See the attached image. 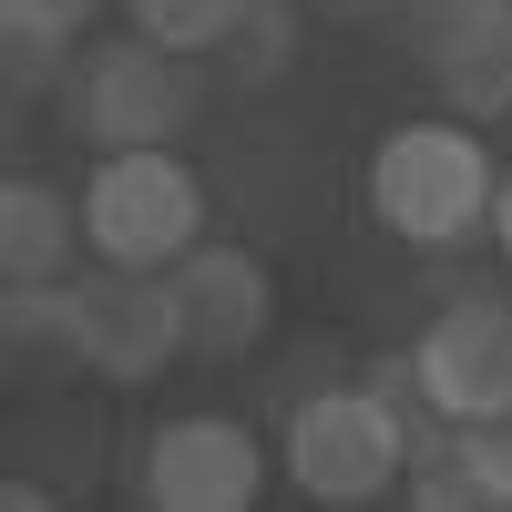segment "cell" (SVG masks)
<instances>
[{
  "label": "cell",
  "mask_w": 512,
  "mask_h": 512,
  "mask_svg": "<svg viewBox=\"0 0 512 512\" xmlns=\"http://www.w3.org/2000/svg\"><path fill=\"white\" fill-rule=\"evenodd\" d=\"M0 338L11 359H82V277H11Z\"/></svg>",
  "instance_id": "cell-12"
},
{
  "label": "cell",
  "mask_w": 512,
  "mask_h": 512,
  "mask_svg": "<svg viewBox=\"0 0 512 512\" xmlns=\"http://www.w3.org/2000/svg\"><path fill=\"white\" fill-rule=\"evenodd\" d=\"M82 236V195H62L52 175H11L0 185V277H72Z\"/></svg>",
  "instance_id": "cell-11"
},
{
  "label": "cell",
  "mask_w": 512,
  "mask_h": 512,
  "mask_svg": "<svg viewBox=\"0 0 512 512\" xmlns=\"http://www.w3.org/2000/svg\"><path fill=\"white\" fill-rule=\"evenodd\" d=\"M492 236H502V256H512V175H502V205H492Z\"/></svg>",
  "instance_id": "cell-18"
},
{
  "label": "cell",
  "mask_w": 512,
  "mask_h": 512,
  "mask_svg": "<svg viewBox=\"0 0 512 512\" xmlns=\"http://www.w3.org/2000/svg\"><path fill=\"white\" fill-rule=\"evenodd\" d=\"M492 205H502V164H492L472 113H420V123H390V134H379L369 216L400 246H420V256L472 246V236H492Z\"/></svg>",
  "instance_id": "cell-1"
},
{
  "label": "cell",
  "mask_w": 512,
  "mask_h": 512,
  "mask_svg": "<svg viewBox=\"0 0 512 512\" xmlns=\"http://www.w3.org/2000/svg\"><path fill=\"white\" fill-rule=\"evenodd\" d=\"M93 11L103 0H0V21H31V31H62V41L93 31Z\"/></svg>",
  "instance_id": "cell-16"
},
{
  "label": "cell",
  "mask_w": 512,
  "mask_h": 512,
  "mask_svg": "<svg viewBox=\"0 0 512 512\" xmlns=\"http://www.w3.org/2000/svg\"><path fill=\"white\" fill-rule=\"evenodd\" d=\"M134 492H144L154 512H246L256 492H267V451H256L246 420L185 410V420H154V431H144Z\"/></svg>",
  "instance_id": "cell-5"
},
{
  "label": "cell",
  "mask_w": 512,
  "mask_h": 512,
  "mask_svg": "<svg viewBox=\"0 0 512 512\" xmlns=\"http://www.w3.org/2000/svg\"><path fill=\"white\" fill-rule=\"evenodd\" d=\"M400 31L420 72L451 93V113H512V0H400Z\"/></svg>",
  "instance_id": "cell-8"
},
{
  "label": "cell",
  "mask_w": 512,
  "mask_h": 512,
  "mask_svg": "<svg viewBox=\"0 0 512 512\" xmlns=\"http://www.w3.org/2000/svg\"><path fill=\"white\" fill-rule=\"evenodd\" d=\"M287 52H297V11H287V0H256V11L236 21V41H226L236 82H277V72H287Z\"/></svg>",
  "instance_id": "cell-15"
},
{
  "label": "cell",
  "mask_w": 512,
  "mask_h": 512,
  "mask_svg": "<svg viewBox=\"0 0 512 512\" xmlns=\"http://www.w3.org/2000/svg\"><path fill=\"white\" fill-rule=\"evenodd\" d=\"M175 349H185L175 277H154V267H93L82 277V359L72 369L113 379V390H144V379L175 369Z\"/></svg>",
  "instance_id": "cell-7"
},
{
  "label": "cell",
  "mask_w": 512,
  "mask_h": 512,
  "mask_svg": "<svg viewBox=\"0 0 512 512\" xmlns=\"http://www.w3.org/2000/svg\"><path fill=\"white\" fill-rule=\"evenodd\" d=\"M410 400L431 420H492V410H512V297L472 287V297H451V308L420 328Z\"/></svg>",
  "instance_id": "cell-6"
},
{
  "label": "cell",
  "mask_w": 512,
  "mask_h": 512,
  "mask_svg": "<svg viewBox=\"0 0 512 512\" xmlns=\"http://www.w3.org/2000/svg\"><path fill=\"white\" fill-rule=\"evenodd\" d=\"M410 461H420V441H410V400L390 390V379L308 390V400L287 410V441H277V472L308 492V502H328V512H359L379 492H400Z\"/></svg>",
  "instance_id": "cell-3"
},
{
  "label": "cell",
  "mask_w": 512,
  "mask_h": 512,
  "mask_svg": "<svg viewBox=\"0 0 512 512\" xmlns=\"http://www.w3.org/2000/svg\"><path fill=\"white\" fill-rule=\"evenodd\" d=\"M246 11L256 0H123V21L154 31V41H175V52H226Z\"/></svg>",
  "instance_id": "cell-13"
},
{
  "label": "cell",
  "mask_w": 512,
  "mask_h": 512,
  "mask_svg": "<svg viewBox=\"0 0 512 512\" xmlns=\"http://www.w3.org/2000/svg\"><path fill=\"white\" fill-rule=\"evenodd\" d=\"M318 11H338V21H369V11H400V0H318Z\"/></svg>",
  "instance_id": "cell-17"
},
{
  "label": "cell",
  "mask_w": 512,
  "mask_h": 512,
  "mask_svg": "<svg viewBox=\"0 0 512 512\" xmlns=\"http://www.w3.org/2000/svg\"><path fill=\"white\" fill-rule=\"evenodd\" d=\"M420 512H512V410L492 420H441V441H420L410 461Z\"/></svg>",
  "instance_id": "cell-10"
},
{
  "label": "cell",
  "mask_w": 512,
  "mask_h": 512,
  "mask_svg": "<svg viewBox=\"0 0 512 512\" xmlns=\"http://www.w3.org/2000/svg\"><path fill=\"white\" fill-rule=\"evenodd\" d=\"M82 236H93V267H154V277H175L185 256L205 246V175H195L175 144L93 154Z\"/></svg>",
  "instance_id": "cell-4"
},
{
  "label": "cell",
  "mask_w": 512,
  "mask_h": 512,
  "mask_svg": "<svg viewBox=\"0 0 512 512\" xmlns=\"http://www.w3.org/2000/svg\"><path fill=\"white\" fill-rule=\"evenodd\" d=\"M205 52H175L154 31H82V52L62 72V134L82 154H123V144H175L185 123L205 113Z\"/></svg>",
  "instance_id": "cell-2"
},
{
  "label": "cell",
  "mask_w": 512,
  "mask_h": 512,
  "mask_svg": "<svg viewBox=\"0 0 512 512\" xmlns=\"http://www.w3.org/2000/svg\"><path fill=\"white\" fill-rule=\"evenodd\" d=\"M175 297H185V349H195V359H246L256 338L277 328V277H267V256L216 246V236L175 267Z\"/></svg>",
  "instance_id": "cell-9"
},
{
  "label": "cell",
  "mask_w": 512,
  "mask_h": 512,
  "mask_svg": "<svg viewBox=\"0 0 512 512\" xmlns=\"http://www.w3.org/2000/svg\"><path fill=\"white\" fill-rule=\"evenodd\" d=\"M72 52H82V41H62V31H31V21H0V82H11V93H62V72H72Z\"/></svg>",
  "instance_id": "cell-14"
}]
</instances>
